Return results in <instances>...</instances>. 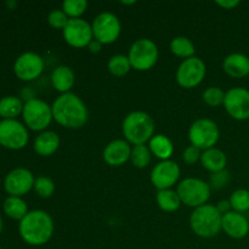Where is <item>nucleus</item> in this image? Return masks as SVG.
Listing matches in <instances>:
<instances>
[{
	"mask_svg": "<svg viewBox=\"0 0 249 249\" xmlns=\"http://www.w3.org/2000/svg\"><path fill=\"white\" fill-rule=\"evenodd\" d=\"M216 209L219 211V213L221 214V215H225V214H228L229 212L232 211V208H231V204H230V201L229 199H223V201H219L218 204H216Z\"/></svg>",
	"mask_w": 249,
	"mask_h": 249,
	"instance_id": "obj_38",
	"label": "nucleus"
},
{
	"mask_svg": "<svg viewBox=\"0 0 249 249\" xmlns=\"http://www.w3.org/2000/svg\"><path fill=\"white\" fill-rule=\"evenodd\" d=\"M7 6H16V1H9L7 2Z\"/></svg>",
	"mask_w": 249,
	"mask_h": 249,
	"instance_id": "obj_41",
	"label": "nucleus"
},
{
	"mask_svg": "<svg viewBox=\"0 0 249 249\" xmlns=\"http://www.w3.org/2000/svg\"><path fill=\"white\" fill-rule=\"evenodd\" d=\"M220 138L218 124L209 118L196 119L189 129V140L192 146L201 151L213 148Z\"/></svg>",
	"mask_w": 249,
	"mask_h": 249,
	"instance_id": "obj_8",
	"label": "nucleus"
},
{
	"mask_svg": "<svg viewBox=\"0 0 249 249\" xmlns=\"http://www.w3.org/2000/svg\"><path fill=\"white\" fill-rule=\"evenodd\" d=\"M151 160H152V153H151L148 146L135 145L131 147L130 162L135 168L143 169V168L148 167L151 163Z\"/></svg>",
	"mask_w": 249,
	"mask_h": 249,
	"instance_id": "obj_29",
	"label": "nucleus"
},
{
	"mask_svg": "<svg viewBox=\"0 0 249 249\" xmlns=\"http://www.w3.org/2000/svg\"><path fill=\"white\" fill-rule=\"evenodd\" d=\"M1 231H2V219L1 216H0V233H1Z\"/></svg>",
	"mask_w": 249,
	"mask_h": 249,
	"instance_id": "obj_42",
	"label": "nucleus"
},
{
	"mask_svg": "<svg viewBox=\"0 0 249 249\" xmlns=\"http://www.w3.org/2000/svg\"><path fill=\"white\" fill-rule=\"evenodd\" d=\"M181 203L196 209L204 206L211 197L212 187L198 178H186L179 182L177 189Z\"/></svg>",
	"mask_w": 249,
	"mask_h": 249,
	"instance_id": "obj_7",
	"label": "nucleus"
},
{
	"mask_svg": "<svg viewBox=\"0 0 249 249\" xmlns=\"http://www.w3.org/2000/svg\"><path fill=\"white\" fill-rule=\"evenodd\" d=\"M0 249H2V248H1V246H0Z\"/></svg>",
	"mask_w": 249,
	"mask_h": 249,
	"instance_id": "obj_43",
	"label": "nucleus"
},
{
	"mask_svg": "<svg viewBox=\"0 0 249 249\" xmlns=\"http://www.w3.org/2000/svg\"><path fill=\"white\" fill-rule=\"evenodd\" d=\"M148 148H150L152 156L157 157L160 160H169L174 153V143L168 136L163 134H157L148 141Z\"/></svg>",
	"mask_w": 249,
	"mask_h": 249,
	"instance_id": "obj_23",
	"label": "nucleus"
},
{
	"mask_svg": "<svg viewBox=\"0 0 249 249\" xmlns=\"http://www.w3.org/2000/svg\"><path fill=\"white\" fill-rule=\"evenodd\" d=\"M29 141L28 128L17 119L0 121V145L7 150H22Z\"/></svg>",
	"mask_w": 249,
	"mask_h": 249,
	"instance_id": "obj_10",
	"label": "nucleus"
},
{
	"mask_svg": "<svg viewBox=\"0 0 249 249\" xmlns=\"http://www.w3.org/2000/svg\"><path fill=\"white\" fill-rule=\"evenodd\" d=\"M60 136L53 130H45L38 134L34 139L33 148L34 152L41 157H50L53 153L57 152L60 147Z\"/></svg>",
	"mask_w": 249,
	"mask_h": 249,
	"instance_id": "obj_20",
	"label": "nucleus"
},
{
	"mask_svg": "<svg viewBox=\"0 0 249 249\" xmlns=\"http://www.w3.org/2000/svg\"><path fill=\"white\" fill-rule=\"evenodd\" d=\"M62 36L66 43L74 49L88 48L94 40L91 24L84 18H71L62 29Z\"/></svg>",
	"mask_w": 249,
	"mask_h": 249,
	"instance_id": "obj_12",
	"label": "nucleus"
},
{
	"mask_svg": "<svg viewBox=\"0 0 249 249\" xmlns=\"http://www.w3.org/2000/svg\"><path fill=\"white\" fill-rule=\"evenodd\" d=\"M24 104L17 96H5L0 99V117L2 119H16L22 114Z\"/></svg>",
	"mask_w": 249,
	"mask_h": 249,
	"instance_id": "obj_26",
	"label": "nucleus"
},
{
	"mask_svg": "<svg viewBox=\"0 0 249 249\" xmlns=\"http://www.w3.org/2000/svg\"><path fill=\"white\" fill-rule=\"evenodd\" d=\"M88 49H89V51L90 53H100V51H101V49H102V44L100 43V41H97V40H92L91 43L89 44V45H88Z\"/></svg>",
	"mask_w": 249,
	"mask_h": 249,
	"instance_id": "obj_39",
	"label": "nucleus"
},
{
	"mask_svg": "<svg viewBox=\"0 0 249 249\" xmlns=\"http://www.w3.org/2000/svg\"><path fill=\"white\" fill-rule=\"evenodd\" d=\"M207 67L203 60L197 56L182 60L175 72L177 83L184 89H194L198 87L206 78Z\"/></svg>",
	"mask_w": 249,
	"mask_h": 249,
	"instance_id": "obj_9",
	"label": "nucleus"
},
{
	"mask_svg": "<svg viewBox=\"0 0 249 249\" xmlns=\"http://www.w3.org/2000/svg\"><path fill=\"white\" fill-rule=\"evenodd\" d=\"M53 121L67 129H80L89 119L85 102L74 92L61 94L51 105Z\"/></svg>",
	"mask_w": 249,
	"mask_h": 249,
	"instance_id": "obj_1",
	"label": "nucleus"
},
{
	"mask_svg": "<svg viewBox=\"0 0 249 249\" xmlns=\"http://www.w3.org/2000/svg\"><path fill=\"white\" fill-rule=\"evenodd\" d=\"M155 121L143 111H133L126 114L122 123L124 140L131 146L146 145L155 136Z\"/></svg>",
	"mask_w": 249,
	"mask_h": 249,
	"instance_id": "obj_3",
	"label": "nucleus"
},
{
	"mask_svg": "<svg viewBox=\"0 0 249 249\" xmlns=\"http://www.w3.org/2000/svg\"><path fill=\"white\" fill-rule=\"evenodd\" d=\"M2 211L6 216L21 221L28 214V206L21 197L9 196L2 203Z\"/></svg>",
	"mask_w": 249,
	"mask_h": 249,
	"instance_id": "obj_24",
	"label": "nucleus"
},
{
	"mask_svg": "<svg viewBox=\"0 0 249 249\" xmlns=\"http://www.w3.org/2000/svg\"><path fill=\"white\" fill-rule=\"evenodd\" d=\"M68 21H70V18L63 12L62 9H53L48 15V23L53 29H61L62 31L66 24L68 23Z\"/></svg>",
	"mask_w": 249,
	"mask_h": 249,
	"instance_id": "obj_34",
	"label": "nucleus"
},
{
	"mask_svg": "<svg viewBox=\"0 0 249 249\" xmlns=\"http://www.w3.org/2000/svg\"><path fill=\"white\" fill-rule=\"evenodd\" d=\"M231 177H230V173L228 170H221L219 173H214L212 174L211 180H209V186L214 190H219V189H223L225 187L226 185L230 182Z\"/></svg>",
	"mask_w": 249,
	"mask_h": 249,
	"instance_id": "obj_35",
	"label": "nucleus"
},
{
	"mask_svg": "<svg viewBox=\"0 0 249 249\" xmlns=\"http://www.w3.org/2000/svg\"><path fill=\"white\" fill-rule=\"evenodd\" d=\"M240 4L241 1H238V0H218V1H216V5L223 7L224 10H233Z\"/></svg>",
	"mask_w": 249,
	"mask_h": 249,
	"instance_id": "obj_37",
	"label": "nucleus"
},
{
	"mask_svg": "<svg viewBox=\"0 0 249 249\" xmlns=\"http://www.w3.org/2000/svg\"><path fill=\"white\" fill-rule=\"evenodd\" d=\"M199 162L203 165L204 169H207L212 174H214V173H219L221 170L226 169L228 157H226L225 152H223L219 148L213 147L209 148V150L202 151L201 160Z\"/></svg>",
	"mask_w": 249,
	"mask_h": 249,
	"instance_id": "obj_22",
	"label": "nucleus"
},
{
	"mask_svg": "<svg viewBox=\"0 0 249 249\" xmlns=\"http://www.w3.org/2000/svg\"><path fill=\"white\" fill-rule=\"evenodd\" d=\"M223 215L213 204H204L194 209L190 216V228L195 235L202 238H212L221 231Z\"/></svg>",
	"mask_w": 249,
	"mask_h": 249,
	"instance_id": "obj_4",
	"label": "nucleus"
},
{
	"mask_svg": "<svg viewBox=\"0 0 249 249\" xmlns=\"http://www.w3.org/2000/svg\"><path fill=\"white\" fill-rule=\"evenodd\" d=\"M91 28L95 40L100 41L102 45H109L121 36L122 23L112 12H101L94 18Z\"/></svg>",
	"mask_w": 249,
	"mask_h": 249,
	"instance_id": "obj_11",
	"label": "nucleus"
},
{
	"mask_svg": "<svg viewBox=\"0 0 249 249\" xmlns=\"http://www.w3.org/2000/svg\"><path fill=\"white\" fill-rule=\"evenodd\" d=\"M55 230L53 220L50 214L41 209L28 212L19 221L18 232L22 240L29 246L39 247L51 240Z\"/></svg>",
	"mask_w": 249,
	"mask_h": 249,
	"instance_id": "obj_2",
	"label": "nucleus"
},
{
	"mask_svg": "<svg viewBox=\"0 0 249 249\" xmlns=\"http://www.w3.org/2000/svg\"><path fill=\"white\" fill-rule=\"evenodd\" d=\"M24 125L33 131H45L53 121V108L48 102L40 99H32L26 101L22 111Z\"/></svg>",
	"mask_w": 249,
	"mask_h": 249,
	"instance_id": "obj_6",
	"label": "nucleus"
},
{
	"mask_svg": "<svg viewBox=\"0 0 249 249\" xmlns=\"http://www.w3.org/2000/svg\"><path fill=\"white\" fill-rule=\"evenodd\" d=\"M107 70L114 77H124L133 70L131 63L129 61L128 55H123V53H116L112 56L107 62Z\"/></svg>",
	"mask_w": 249,
	"mask_h": 249,
	"instance_id": "obj_28",
	"label": "nucleus"
},
{
	"mask_svg": "<svg viewBox=\"0 0 249 249\" xmlns=\"http://www.w3.org/2000/svg\"><path fill=\"white\" fill-rule=\"evenodd\" d=\"M156 202H157L158 207L162 209L163 212H168V213H173L177 212L181 206V199H180L179 195H178L177 190H160L157 191L156 195Z\"/></svg>",
	"mask_w": 249,
	"mask_h": 249,
	"instance_id": "obj_25",
	"label": "nucleus"
},
{
	"mask_svg": "<svg viewBox=\"0 0 249 249\" xmlns=\"http://www.w3.org/2000/svg\"><path fill=\"white\" fill-rule=\"evenodd\" d=\"M201 155L202 151L199 150V148L190 145L187 146L184 150V152H182V160H184L187 165H194L201 160Z\"/></svg>",
	"mask_w": 249,
	"mask_h": 249,
	"instance_id": "obj_36",
	"label": "nucleus"
},
{
	"mask_svg": "<svg viewBox=\"0 0 249 249\" xmlns=\"http://www.w3.org/2000/svg\"><path fill=\"white\" fill-rule=\"evenodd\" d=\"M128 57L133 70L145 72L155 67L160 57V51L155 41L148 38H140L131 44Z\"/></svg>",
	"mask_w": 249,
	"mask_h": 249,
	"instance_id": "obj_5",
	"label": "nucleus"
},
{
	"mask_svg": "<svg viewBox=\"0 0 249 249\" xmlns=\"http://www.w3.org/2000/svg\"><path fill=\"white\" fill-rule=\"evenodd\" d=\"M0 184H1V180H0Z\"/></svg>",
	"mask_w": 249,
	"mask_h": 249,
	"instance_id": "obj_44",
	"label": "nucleus"
},
{
	"mask_svg": "<svg viewBox=\"0 0 249 249\" xmlns=\"http://www.w3.org/2000/svg\"><path fill=\"white\" fill-rule=\"evenodd\" d=\"M131 147L133 146L124 139H117L111 141L104 148L102 157L104 160L111 167H122L128 160H130Z\"/></svg>",
	"mask_w": 249,
	"mask_h": 249,
	"instance_id": "obj_17",
	"label": "nucleus"
},
{
	"mask_svg": "<svg viewBox=\"0 0 249 249\" xmlns=\"http://www.w3.org/2000/svg\"><path fill=\"white\" fill-rule=\"evenodd\" d=\"M225 94L226 92L221 88L209 87L202 94V100L209 107H220L221 105H224Z\"/></svg>",
	"mask_w": 249,
	"mask_h": 249,
	"instance_id": "obj_32",
	"label": "nucleus"
},
{
	"mask_svg": "<svg viewBox=\"0 0 249 249\" xmlns=\"http://www.w3.org/2000/svg\"><path fill=\"white\" fill-rule=\"evenodd\" d=\"M51 85L60 94L71 92L75 83L74 71L66 65L57 66L51 73Z\"/></svg>",
	"mask_w": 249,
	"mask_h": 249,
	"instance_id": "obj_21",
	"label": "nucleus"
},
{
	"mask_svg": "<svg viewBox=\"0 0 249 249\" xmlns=\"http://www.w3.org/2000/svg\"><path fill=\"white\" fill-rule=\"evenodd\" d=\"M34 191L41 198H50L55 194V182L48 177H39L34 181Z\"/></svg>",
	"mask_w": 249,
	"mask_h": 249,
	"instance_id": "obj_33",
	"label": "nucleus"
},
{
	"mask_svg": "<svg viewBox=\"0 0 249 249\" xmlns=\"http://www.w3.org/2000/svg\"><path fill=\"white\" fill-rule=\"evenodd\" d=\"M33 173L27 168H15L7 173L4 180V189L10 196L22 197L28 194L34 186Z\"/></svg>",
	"mask_w": 249,
	"mask_h": 249,
	"instance_id": "obj_16",
	"label": "nucleus"
},
{
	"mask_svg": "<svg viewBox=\"0 0 249 249\" xmlns=\"http://www.w3.org/2000/svg\"><path fill=\"white\" fill-rule=\"evenodd\" d=\"M221 230L233 240H242L249 233V221L247 216L237 212H229L223 215Z\"/></svg>",
	"mask_w": 249,
	"mask_h": 249,
	"instance_id": "obj_18",
	"label": "nucleus"
},
{
	"mask_svg": "<svg viewBox=\"0 0 249 249\" xmlns=\"http://www.w3.org/2000/svg\"><path fill=\"white\" fill-rule=\"evenodd\" d=\"M169 49L172 53L182 58V60L194 57L195 53H196V48H195L194 43L186 36H177V38L173 39L170 41Z\"/></svg>",
	"mask_w": 249,
	"mask_h": 249,
	"instance_id": "obj_27",
	"label": "nucleus"
},
{
	"mask_svg": "<svg viewBox=\"0 0 249 249\" xmlns=\"http://www.w3.org/2000/svg\"><path fill=\"white\" fill-rule=\"evenodd\" d=\"M231 208L237 213H246L249 211V191L246 189H237L229 198Z\"/></svg>",
	"mask_w": 249,
	"mask_h": 249,
	"instance_id": "obj_30",
	"label": "nucleus"
},
{
	"mask_svg": "<svg viewBox=\"0 0 249 249\" xmlns=\"http://www.w3.org/2000/svg\"><path fill=\"white\" fill-rule=\"evenodd\" d=\"M122 4L123 5H134V4H136V1L135 0H133V1H122Z\"/></svg>",
	"mask_w": 249,
	"mask_h": 249,
	"instance_id": "obj_40",
	"label": "nucleus"
},
{
	"mask_svg": "<svg viewBox=\"0 0 249 249\" xmlns=\"http://www.w3.org/2000/svg\"><path fill=\"white\" fill-rule=\"evenodd\" d=\"M68 18H82L84 12L88 9L87 0H65L62 2V7Z\"/></svg>",
	"mask_w": 249,
	"mask_h": 249,
	"instance_id": "obj_31",
	"label": "nucleus"
},
{
	"mask_svg": "<svg viewBox=\"0 0 249 249\" xmlns=\"http://www.w3.org/2000/svg\"><path fill=\"white\" fill-rule=\"evenodd\" d=\"M223 70L229 77L242 79L249 75V57L241 53H230L224 58Z\"/></svg>",
	"mask_w": 249,
	"mask_h": 249,
	"instance_id": "obj_19",
	"label": "nucleus"
},
{
	"mask_svg": "<svg viewBox=\"0 0 249 249\" xmlns=\"http://www.w3.org/2000/svg\"><path fill=\"white\" fill-rule=\"evenodd\" d=\"M45 68L43 57L36 53L27 51L21 53L14 63V72L19 80L32 82L39 78Z\"/></svg>",
	"mask_w": 249,
	"mask_h": 249,
	"instance_id": "obj_14",
	"label": "nucleus"
},
{
	"mask_svg": "<svg viewBox=\"0 0 249 249\" xmlns=\"http://www.w3.org/2000/svg\"><path fill=\"white\" fill-rule=\"evenodd\" d=\"M223 106L232 119L238 122L247 121L249 119V90L242 87L228 90Z\"/></svg>",
	"mask_w": 249,
	"mask_h": 249,
	"instance_id": "obj_13",
	"label": "nucleus"
},
{
	"mask_svg": "<svg viewBox=\"0 0 249 249\" xmlns=\"http://www.w3.org/2000/svg\"><path fill=\"white\" fill-rule=\"evenodd\" d=\"M181 169L179 164L174 160H160L158 164L151 172V182L153 186L160 191V190H169L179 181Z\"/></svg>",
	"mask_w": 249,
	"mask_h": 249,
	"instance_id": "obj_15",
	"label": "nucleus"
}]
</instances>
